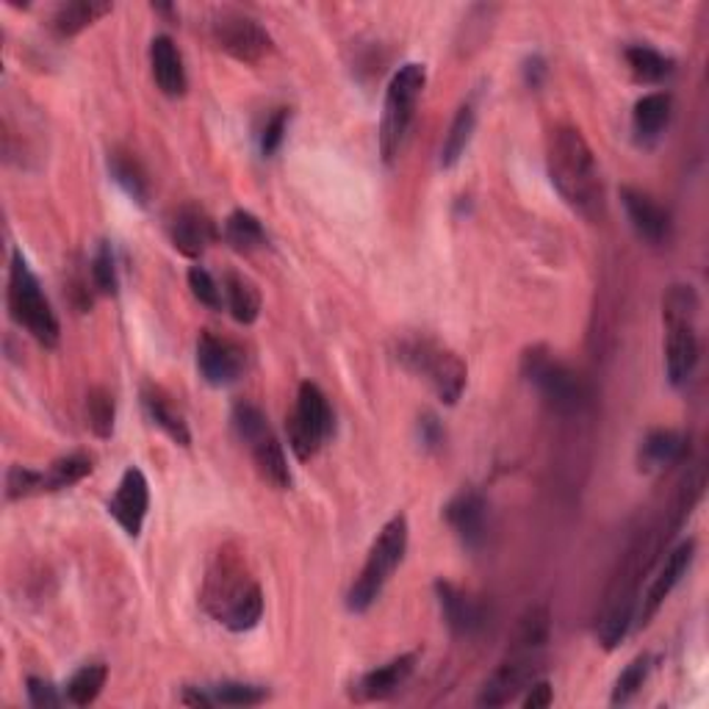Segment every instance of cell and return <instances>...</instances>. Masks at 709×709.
Returning <instances> with one entry per match:
<instances>
[{
  "mask_svg": "<svg viewBox=\"0 0 709 709\" xmlns=\"http://www.w3.org/2000/svg\"><path fill=\"white\" fill-rule=\"evenodd\" d=\"M87 418L98 438H111V433H114V396L100 385L87 394Z\"/></svg>",
  "mask_w": 709,
  "mask_h": 709,
  "instance_id": "d590c367",
  "label": "cell"
},
{
  "mask_svg": "<svg viewBox=\"0 0 709 709\" xmlns=\"http://www.w3.org/2000/svg\"><path fill=\"white\" fill-rule=\"evenodd\" d=\"M635 605H638V599H632V596H627V599H607L605 612L599 618V632H596L599 635V644L607 651L618 649V644L629 635V627L635 621Z\"/></svg>",
  "mask_w": 709,
  "mask_h": 709,
  "instance_id": "f1b7e54d",
  "label": "cell"
},
{
  "mask_svg": "<svg viewBox=\"0 0 709 709\" xmlns=\"http://www.w3.org/2000/svg\"><path fill=\"white\" fill-rule=\"evenodd\" d=\"M555 701V693H551V685L549 682H533L529 685V693L524 699V707L527 709H544Z\"/></svg>",
  "mask_w": 709,
  "mask_h": 709,
  "instance_id": "ee69618b",
  "label": "cell"
},
{
  "mask_svg": "<svg viewBox=\"0 0 709 709\" xmlns=\"http://www.w3.org/2000/svg\"><path fill=\"white\" fill-rule=\"evenodd\" d=\"M111 11H114V6L111 3H100V0H75V3L59 6L50 28L55 31V37L70 39V37H78L81 31H87L92 22H98L100 17L111 14Z\"/></svg>",
  "mask_w": 709,
  "mask_h": 709,
  "instance_id": "cb8c5ba5",
  "label": "cell"
},
{
  "mask_svg": "<svg viewBox=\"0 0 709 709\" xmlns=\"http://www.w3.org/2000/svg\"><path fill=\"white\" fill-rule=\"evenodd\" d=\"M333 407L320 385L303 383L297 391V405L288 416V446L300 460H311L333 435Z\"/></svg>",
  "mask_w": 709,
  "mask_h": 709,
  "instance_id": "9c48e42d",
  "label": "cell"
},
{
  "mask_svg": "<svg viewBox=\"0 0 709 709\" xmlns=\"http://www.w3.org/2000/svg\"><path fill=\"white\" fill-rule=\"evenodd\" d=\"M225 242L231 244L236 253L250 255L255 253V250L266 247V231L264 225H261L259 216L239 209L225 220Z\"/></svg>",
  "mask_w": 709,
  "mask_h": 709,
  "instance_id": "f546056e",
  "label": "cell"
},
{
  "mask_svg": "<svg viewBox=\"0 0 709 709\" xmlns=\"http://www.w3.org/2000/svg\"><path fill=\"white\" fill-rule=\"evenodd\" d=\"M150 70H153V81L166 98H181L186 92V67H183V55L178 44L170 37H155L150 42Z\"/></svg>",
  "mask_w": 709,
  "mask_h": 709,
  "instance_id": "d6986e66",
  "label": "cell"
},
{
  "mask_svg": "<svg viewBox=\"0 0 709 709\" xmlns=\"http://www.w3.org/2000/svg\"><path fill=\"white\" fill-rule=\"evenodd\" d=\"M170 242L186 259H200L211 244L216 242V225L200 205H181L175 214L170 216Z\"/></svg>",
  "mask_w": 709,
  "mask_h": 709,
  "instance_id": "4fadbf2b",
  "label": "cell"
},
{
  "mask_svg": "<svg viewBox=\"0 0 709 709\" xmlns=\"http://www.w3.org/2000/svg\"><path fill=\"white\" fill-rule=\"evenodd\" d=\"M416 668V655H402L396 660L377 666L374 671L363 673L355 685V693L361 701H383L388 696H394L402 685L407 682V677Z\"/></svg>",
  "mask_w": 709,
  "mask_h": 709,
  "instance_id": "ffe728a7",
  "label": "cell"
},
{
  "mask_svg": "<svg viewBox=\"0 0 709 709\" xmlns=\"http://www.w3.org/2000/svg\"><path fill=\"white\" fill-rule=\"evenodd\" d=\"M621 203L627 209L629 222H632L635 233H638L644 242L649 244H666L671 236V216L668 211L657 203L655 197H649L646 192L632 186L621 189Z\"/></svg>",
  "mask_w": 709,
  "mask_h": 709,
  "instance_id": "e0dca14e",
  "label": "cell"
},
{
  "mask_svg": "<svg viewBox=\"0 0 709 709\" xmlns=\"http://www.w3.org/2000/svg\"><path fill=\"white\" fill-rule=\"evenodd\" d=\"M92 283L100 294H105V297H114L117 294L120 281H117V264H114V253H111V244L103 242L98 247V253H94Z\"/></svg>",
  "mask_w": 709,
  "mask_h": 709,
  "instance_id": "f35d334b",
  "label": "cell"
},
{
  "mask_svg": "<svg viewBox=\"0 0 709 709\" xmlns=\"http://www.w3.org/2000/svg\"><path fill=\"white\" fill-rule=\"evenodd\" d=\"M28 701H31V707H37V709H53V707H59L61 701H67V699H61L59 696V690L53 688V685L48 682V679H39V677H28Z\"/></svg>",
  "mask_w": 709,
  "mask_h": 709,
  "instance_id": "b9f144b4",
  "label": "cell"
},
{
  "mask_svg": "<svg viewBox=\"0 0 709 709\" xmlns=\"http://www.w3.org/2000/svg\"><path fill=\"white\" fill-rule=\"evenodd\" d=\"M231 422L239 438L247 446L253 444V440H259L261 435L270 433V422H266L264 411H261L259 405H253V402H239V405L233 407Z\"/></svg>",
  "mask_w": 709,
  "mask_h": 709,
  "instance_id": "8d00e7d4",
  "label": "cell"
},
{
  "mask_svg": "<svg viewBox=\"0 0 709 709\" xmlns=\"http://www.w3.org/2000/svg\"><path fill=\"white\" fill-rule=\"evenodd\" d=\"M250 452H253V460L255 468H259L261 477L266 479L270 485L275 488L286 490L292 485V472H288V460H286V452H283V444L275 438V433H266L261 435L259 440L250 444Z\"/></svg>",
  "mask_w": 709,
  "mask_h": 709,
  "instance_id": "603a6c76",
  "label": "cell"
},
{
  "mask_svg": "<svg viewBox=\"0 0 709 709\" xmlns=\"http://www.w3.org/2000/svg\"><path fill=\"white\" fill-rule=\"evenodd\" d=\"M211 31H214L216 48L225 50L227 55H233L242 64H259V61H264L275 50V42L266 33V28H261L250 17L233 14V11H225V14L216 17Z\"/></svg>",
  "mask_w": 709,
  "mask_h": 709,
  "instance_id": "30bf717a",
  "label": "cell"
},
{
  "mask_svg": "<svg viewBox=\"0 0 709 709\" xmlns=\"http://www.w3.org/2000/svg\"><path fill=\"white\" fill-rule=\"evenodd\" d=\"M424 83H427V70L424 64L411 61V64L399 67V72L391 78L388 89H385L383 122H379V153H383L385 164H391L405 144Z\"/></svg>",
  "mask_w": 709,
  "mask_h": 709,
  "instance_id": "52a82bcc",
  "label": "cell"
},
{
  "mask_svg": "<svg viewBox=\"0 0 709 709\" xmlns=\"http://www.w3.org/2000/svg\"><path fill=\"white\" fill-rule=\"evenodd\" d=\"M444 518L466 549L477 551L488 538V505L477 490H460L444 507Z\"/></svg>",
  "mask_w": 709,
  "mask_h": 709,
  "instance_id": "7c38bea8",
  "label": "cell"
},
{
  "mask_svg": "<svg viewBox=\"0 0 709 709\" xmlns=\"http://www.w3.org/2000/svg\"><path fill=\"white\" fill-rule=\"evenodd\" d=\"M407 551V518L394 516L374 538L372 549H368L366 563H363L361 574L353 583L347 594V607L353 612H366L374 601L379 599L383 588L394 571L399 568L402 557Z\"/></svg>",
  "mask_w": 709,
  "mask_h": 709,
  "instance_id": "277c9868",
  "label": "cell"
},
{
  "mask_svg": "<svg viewBox=\"0 0 709 709\" xmlns=\"http://www.w3.org/2000/svg\"><path fill=\"white\" fill-rule=\"evenodd\" d=\"M521 374L538 388L546 405L563 416H574L588 402V388H585L583 377L563 361H557L546 347H529L521 355Z\"/></svg>",
  "mask_w": 709,
  "mask_h": 709,
  "instance_id": "ba28073f",
  "label": "cell"
},
{
  "mask_svg": "<svg viewBox=\"0 0 709 709\" xmlns=\"http://www.w3.org/2000/svg\"><path fill=\"white\" fill-rule=\"evenodd\" d=\"M546 78V61L540 59V55H533V59L524 61V81H527V87L538 89L540 83H544Z\"/></svg>",
  "mask_w": 709,
  "mask_h": 709,
  "instance_id": "f6af8a7d",
  "label": "cell"
},
{
  "mask_svg": "<svg viewBox=\"0 0 709 709\" xmlns=\"http://www.w3.org/2000/svg\"><path fill=\"white\" fill-rule=\"evenodd\" d=\"M549 181L563 197V203L588 222L605 216V186L596 155L579 128L560 125L551 131L546 150Z\"/></svg>",
  "mask_w": 709,
  "mask_h": 709,
  "instance_id": "6da1fadb",
  "label": "cell"
},
{
  "mask_svg": "<svg viewBox=\"0 0 709 709\" xmlns=\"http://www.w3.org/2000/svg\"><path fill=\"white\" fill-rule=\"evenodd\" d=\"M109 170L111 178L122 186V192L131 200H136L139 205H148L150 200V181L144 166L139 164V159L133 153H125V150H114L109 155Z\"/></svg>",
  "mask_w": 709,
  "mask_h": 709,
  "instance_id": "83f0119b",
  "label": "cell"
},
{
  "mask_svg": "<svg viewBox=\"0 0 709 709\" xmlns=\"http://www.w3.org/2000/svg\"><path fill=\"white\" fill-rule=\"evenodd\" d=\"M142 399H144V411H148V416L153 418L155 427L164 429V433L170 435L178 446L192 444V433H189L186 418L178 413V407L172 405L170 396H166L164 391L153 388V385H144Z\"/></svg>",
  "mask_w": 709,
  "mask_h": 709,
  "instance_id": "7402d4cb",
  "label": "cell"
},
{
  "mask_svg": "<svg viewBox=\"0 0 709 709\" xmlns=\"http://www.w3.org/2000/svg\"><path fill=\"white\" fill-rule=\"evenodd\" d=\"M197 368L205 383L211 385H231L242 377L244 353L227 338L216 333H200L197 338Z\"/></svg>",
  "mask_w": 709,
  "mask_h": 709,
  "instance_id": "8fae6325",
  "label": "cell"
},
{
  "mask_svg": "<svg viewBox=\"0 0 709 709\" xmlns=\"http://www.w3.org/2000/svg\"><path fill=\"white\" fill-rule=\"evenodd\" d=\"M148 507H150L148 477H144L139 468L131 466L125 474H122L114 499L109 502V513L117 518V524H120L131 538H136V535L142 533Z\"/></svg>",
  "mask_w": 709,
  "mask_h": 709,
  "instance_id": "9a60e30c",
  "label": "cell"
},
{
  "mask_svg": "<svg viewBox=\"0 0 709 709\" xmlns=\"http://www.w3.org/2000/svg\"><path fill=\"white\" fill-rule=\"evenodd\" d=\"M474 128H477V109H474L472 103H463L460 109H457L455 120H452L444 144H440V170H452V166L466 155L474 136Z\"/></svg>",
  "mask_w": 709,
  "mask_h": 709,
  "instance_id": "4316f807",
  "label": "cell"
},
{
  "mask_svg": "<svg viewBox=\"0 0 709 709\" xmlns=\"http://www.w3.org/2000/svg\"><path fill=\"white\" fill-rule=\"evenodd\" d=\"M668 120H671V94L668 92H651L635 103L632 125L640 142H655L666 131Z\"/></svg>",
  "mask_w": 709,
  "mask_h": 709,
  "instance_id": "484cf974",
  "label": "cell"
},
{
  "mask_svg": "<svg viewBox=\"0 0 709 709\" xmlns=\"http://www.w3.org/2000/svg\"><path fill=\"white\" fill-rule=\"evenodd\" d=\"M286 125H288V111L277 109L275 114L266 120L264 131H261V153L275 155L281 150L283 139H286Z\"/></svg>",
  "mask_w": 709,
  "mask_h": 709,
  "instance_id": "60d3db41",
  "label": "cell"
},
{
  "mask_svg": "<svg viewBox=\"0 0 709 709\" xmlns=\"http://www.w3.org/2000/svg\"><path fill=\"white\" fill-rule=\"evenodd\" d=\"M418 440H422L427 449H438L444 444V427L435 416H424L418 418Z\"/></svg>",
  "mask_w": 709,
  "mask_h": 709,
  "instance_id": "7bdbcfd3",
  "label": "cell"
},
{
  "mask_svg": "<svg viewBox=\"0 0 709 709\" xmlns=\"http://www.w3.org/2000/svg\"><path fill=\"white\" fill-rule=\"evenodd\" d=\"M9 311L17 325L26 327L31 338H37L42 347L53 350L59 344L61 327L55 320V311L50 300L44 297L37 275L31 272L28 261L22 259L20 250L11 253L9 266Z\"/></svg>",
  "mask_w": 709,
  "mask_h": 709,
  "instance_id": "5b68a950",
  "label": "cell"
},
{
  "mask_svg": "<svg viewBox=\"0 0 709 709\" xmlns=\"http://www.w3.org/2000/svg\"><path fill=\"white\" fill-rule=\"evenodd\" d=\"M535 673V655H524V651H513L507 662H502L494 671V677L483 685L477 696L479 707H505L521 693L527 685H533Z\"/></svg>",
  "mask_w": 709,
  "mask_h": 709,
  "instance_id": "5bb4252c",
  "label": "cell"
},
{
  "mask_svg": "<svg viewBox=\"0 0 709 709\" xmlns=\"http://www.w3.org/2000/svg\"><path fill=\"white\" fill-rule=\"evenodd\" d=\"M203 605L231 632H250L264 616V594L261 585L244 571V563L231 551L216 555L203 588Z\"/></svg>",
  "mask_w": 709,
  "mask_h": 709,
  "instance_id": "7a4b0ae2",
  "label": "cell"
},
{
  "mask_svg": "<svg viewBox=\"0 0 709 709\" xmlns=\"http://www.w3.org/2000/svg\"><path fill=\"white\" fill-rule=\"evenodd\" d=\"M696 557V540H685V544H679L677 549L671 551V555L666 557V566L660 568V574H657V579L651 583L649 594L644 596V607H640V627H649L651 618L660 612V607L666 605V599L671 596V590L677 588L679 583H682V577L688 574L690 563H693Z\"/></svg>",
  "mask_w": 709,
  "mask_h": 709,
  "instance_id": "2e32d148",
  "label": "cell"
},
{
  "mask_svg": "<svg viewBox=\"0 0 709 709\" xmlns=\"http://www.w3.org/2000/svg\"><path fill=\"white\" fill-rule=\"evenodd\" d=\"M699 294L693 286H671L662 297L666 316V368L671 385L682 388L699 366V336H696Z\"/></svg>",
  "mask_w": 709,
  "mask_h": 709,
  "instance_id": "3957f363",
  "label": "cell"
},
{
  "mask_svg": "<svg viewBox=\"0 0 709 709\" xmlns=\"http://www.w3.org/2000/svg\"><path fill=\"white\" fill-rule=\"evenodd\" d=\"M94 468V457L87 452H72V455L59 457L53 466L44 472V488L50 490H64L72 488L75 483H81L83 477H89Z\"/></svg>",
  "mask_w": 709,
  "mask_h": 709,
  "instance_id": "d6a6232c",
  "label": "cell"
},
{
  "mask_svg": "<svg viewBox=\"0 0 709 709\" xmlns=\"http://www.w3.org/2000/svg\"><path fill=\"white\" fill-rule=\"evenodd\" d=\"M105 679H109V668H105L103 662H92V666L78 668L64 688L67 705L89 707L100 693H103Z\"/></svg>",
  "mask_w": 709,
  "mask_h": 709,
  "instance_id": "4dcf8cb0",
  "label": "cell"
},
{
  "mask_svg": "<svg viewBox=\"0 0 709 709\" xmlns=\"http://www.w3.org/2000/svg\"><path fill=\"white\" fill-rule=\"evenodd\" d=\"M189 288H192L194 300H197L200 305H205V308L211 311L222 308L225 294H222V286L214 281V277H211L209 270H203V266H192V270H189Z\"/></svg>",
  "mask_w": 709,
  "mask_h": 709,
  "instance_id": "ab89813d",
  "label": "cell"
},
{
  "mask_svg": "<svg viewBox=\"0 0 709 709\" xmlns=\"http://www.w3.org/2000/svg\"><path fill=\"white\" fill-rule=\"evenodd\" d=\"M396 357H399L407 372L427 379V385L444 405H455L463 396V391H466V363L460 361V355L452 353L449 347H440L433 338H405L399 350H396Z\"/></svg>",
  "mask_w": 709,
  "mask_h": 709,
  "instance_id": "8992f818",
  "label": "cell"
},
{
  "mask_svg": "<svg viewBox=\"0 0 709 709\" xmlns=\"http://www.w3.org/2000/svg\"><path fill=\"white\" fill-rule=\"evenodd\" d=\"M627 64L632 75L644 83H662L671 78L673 61L662 55L660 50L649 48V44H632L627 48Z\"/></svg>",
  "mask_w": 709,
  "mask_h": 709,
  "instance_id": "1f68e13d",
  "label": "cell"
},
{
  "mask_svg": "<svg viewBox=\"0 0 709 709\" xmlns=\"http://www.w3.org/2000/svg\"><path fill=\"white\" fill-rule=\"evenodd\" d=\"M48 494L44 488V472L28 466H11L6 472V499H26V496Z\"/></svg>",
  "mask_w": 709,
  "mask_h": 709,
  "instance_id": "74e56055",
  "label": "cell"
},
{
  "mask_svg": "<svg viewBox=\"0 0 709 709\" xmlns=\"http://www.w3.org/2000/svg\"><path fill=\"white\" fill-rule=\"evenodd\" d=\"M649 673H651V657L649 655L635 657V660L624 668L621 677H618L616 690H612V707L629 705V701L640 693V688L646 685Z\"/></svg>",
  "mask_w": 709,
  "mask_h": 709,
  "instance_id": "e575fe53",
  "label": "cell"
},
{
  "mask_svg": "<svg viewBox=\"0 0 709 709\" xmlns=\"http://www.w3.org/2000/svg\"><path fill=\"white\" fill-rule=\"evenodd\" d=\"M211 705L222 707H255L264 705L270 699V690L261 688V685H244V682H222L209 688Z\"/></svg>",
  "mask_w": 709,
  "mask_h": 709,
  "instance_id": "836d02e7",
  "label": "cell"
},
{
  "mask_svg": "<svg viewBox=\"0 0 709 709\" xmlns=\"http://www.w3.org/2000/svg\"><path fill=\"white\" fill-rule=\"evenodd\" d=\"M688 455V438L677 429H655L640 444V472H660Z\"/></svg>",
  "mask_w": 709,
  "mask_h": 709,
  "instance_id": "44dd1931",
  "label": "cell"
},
{
  "mask_svg": "<svg viewBox=\"0 0 709 709\" xmlns=\"http://www.w3.org/2000/svg\"><path fill=\"white\" fill-rule=\"evenodd\" d=\"M222 294H225L227 311L239 325H253L261 316V294L250 277L227 272L225 281H222Z\"/></svg>",
  "mask_w": 709,
  "mask_h": 709,
  "instance_id": "d4e9b609",
  "label": "cell"
},
{
  "mask_svg": "<svg viewBox=\"0 0 709 709\" xmlns=\"http://www.w3.org/2000/svg\"><path fill=\"white\" fill-rule=\"evenodd\" d=\"M435 594H438L440 612H444L446 627L460 638H472L485 627V607L477 599L466 594V590L455 588L452 583H435Z\"/></svg>",
  "mask_w": 709,
  "mask_h": 709,
  "instance_id": "ac0fdd59",
  "label": "cell"
}]
</instances>
